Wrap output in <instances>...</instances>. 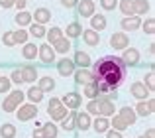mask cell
<instances>
[{
  "label": "cell",
  "instance_id": "c3c4849f",
  "mask_svg": "<svg viewBox=\"0 0 155 138\" xmlns=\"http://www.w3.org/2000/svg\"><path fill=\"white\" fill-rule=\"evenodd\" d=\"M26 4H28V0H14V6L18 8V10H24Z\"/></svg>",
  "mask_w": 155,
  "mask_h": 138
},
{
  "label": "cell",
  "instance_id": "ab89813d",
  "mask_svg": "<svg viewBox=\"0 0 155 138\" xmlns=\"http://www.w3.org/2000/svg\"><path fill=\"white\" fill-rule=\"evenodd\" d=\"M2 43H4V46H8V47L16 46V43H14V34H12V32H4V36H2Z\"/></svg>",
  "mask_w": 155,
  "mask_h": 138
},
{
  "label": "cell",
  "instance_id": "f907efd6",
  "mask_svg": "<svg viewBox=\"0 0 155 138\" xmlns=\"http://www.w3.org/2000/svg\"><path fill=\"white\" fill-rule=\"evenodd\" d=\"M143 136H145V138H153V136H155V130H153V128H149V130L145 132Z\"/></svg>",
  "mask_w": 155,
  "mask_h": 138
},
{
  "label": "cell",
  "instance_id": "e575fe53",
  "mask_svg": "<svg viewBox=\"0 0 155 138\" xmlns=\"http://www.w3.org/2000/svg\"><path fill=\"white\" fill-rule=\"evenodd\" d=\"M41 132H43L45 138H57V132H59V130H57V126L53 122H45V126L41 128Z\"/></svg>",
  "mask_w": 155,
  "mask_h": 138
},
{
  "label": "cell",
  "instance_id": "f35d334b",
  "mask_svg": "<svg viewBox=\"0 0 155 138\" xmlns=\"http://www.w3.org/2000/svg\"><path fill=\"white\" fill-rule=\"evenodd\" d=\"M87 112H88V115H96V116H98V101H96V99H91V101H88Z\"/></svg>",
  "mask_w": 155,
  "mask_h": 138
},
{
  "label": "cell",
  "instance_id": "d4e9b609",
  "mask_svg": "<svg viewBox=\"0 0 155 138\" xmlns=\"http://www.w3.org/2000/svg\"><path fill=\"white\" fill-rule=\"evenodd\" d=\"M73 63H77L79 67H88L91 65V57H88V53H84V51H75V59H73Z\"/></svg>",
  "mask_w": 155,
  "mask_h": 138
},
{
  "label": "cell",
  "instance_id": "681fc988",
  "mask_svg": "<svg viewBox=\"0 0 155 138\" xmlns=\"http://www.w3.org/2000/svg\"><path fill=\"white\" fill-rule=\"evenodd\" d=\"M0 6L2 8H12L14 6V0H0Z\"/></svg>",
  "mask_w": 155,
  "mask_h": 138
},
{
  "label": "cell",
  "instance_id": "3957f363",
  "mask_svg": "<svg viewBox=\"0 0 155 138\" xmlns=\"http://www.w3.org/2000/svg\"><path fill=\"white\" fill-rule=\"evenodd\" d=\"M22 101H24V93L22 91H12L10 95L4 99V103H2V109L6 112H14L16 109L22 105Z\"/></svg>",
  "mask_w": 155,
  "mask_h": 138
},
{
  "label": "cell",
  "instance_id": "4fadbf2b",
  "mask_svg": "<svg viewBox=\"0 0 155 138\" xmlns=\"http://www.w3.org/2000/svg\"><path fill=\"white\" fill-rule=\"evenodd\" d=\"M132 95L136 97V99H147L149 95H151V91H149L147 87H145L143 83H140V81H136V83H132Z\"/></svg>",
  "mask_w": 155,
  "mask_h": 138
},
{
  "label": "cell",
  "instance_id": "836d02e7",
  "mask_svg": "<svg viewBox=\"0 0 155 138\" xmlns=\"http://www.w3.org/2000/svg\"><path fill=\"white\" fill-rule=\"evenodd\" d=\"M110 124H112V126H114V130H120V132H122V130H126V128L130 126V124L126 122V120L122 119L120 115H116V116H114V119L110 120Z\"/></svg>",
  "mask_w": 155,
  "mask_h": 138
},
{
  "label": "cell",
  "instance_id": "8fae6325",
  "mask_svg": "<svg viewBox=\"0 0 155 138\" xmlns=\"http://www.w3.org/2000/svg\"><path fill=\"white\" fill-rule=\"evenodd\" d=\"M77 8H79V14L83 16V18H91V16L94 14V2H92V0H79Z\"/></svg>",
  "mask_w": 155,
  "mask_h": 138
},
{
  "label": "cell",
  "instance_id": "30bf717a",
  "mask_svg": "<svg viewBox=\"0 0 155 138\" xmlns=\"http://www.w3.org/2000/svg\"><path fill=\"white\" fill-rule=\"evenodd\" d=\"M91 124H92V120H91V115L88 112H77V116H75V128H79V130H88L91 128Z\"/></svg>",
  "mask_w": 155,
  "mask_h": 138
},
{
  "label": "cell",
  "instance_id": "ee69618b",
  "mask_svg": "<svg viewBox=\"0 0 155 138\" xmlns=\"http://www.w3.org/2000/svg\"><path fill=\"white\" fill-rule=\"evenodd\" d=\"M10 81H12V83H16V85H22V83H24V79H22V71H20V69H14V71H12Z\"/></svg>",
  "mask_w": 155,
  "mask_h": 138
},
{
  "label": "cell",
  "instance_id": "cb8c5ba5",
  "mask_svg": "<svg viewBox=\"0 0 155 138\" xmlns=\"http://www.w3.org/2000/svg\"><path fill=\"white\" fill-rule=\"evenodd\" d=\"M16 24H18L20 28H24V26H30L31 24V14L30 12H24V10H18V14H16Z\"/></svg>",
  "mask_w": 155,
  "mask_h": 138
},
{
  "label": "cell",
  "instance_id": "bcb514c9",
  "mask_svg": "<svg viewBox=\"0 0 155 138\" xmlns=\"http://www.w3.org/2000/svg\"><path fill=\"white\" fill-rule=\"evenodd\" d=\"M61 4H63L65 8H75L77 4H79V0H61Z\"/></svg>",
  "mask_w": 155,
  "mask_h": 138
},
{
  "label": "cell",
  "instance_id": "277c9868",
  "mask_svg": "<svg viewBox=\"0 0 155 138\" xmlns=\"http://www.w3.org/2000/svg\"><path fill=\"white\" fill-rule=\"evenodd\" d=\"M16 116H18V120H22V122H26V120H31L38 116V107H35L34 103H28V105H20L18 109H16Z\"/></svg>",
  "mask_w": 155,
  "mask_h": 138
},
{
  "label": "cell",
  "instance_id": "f1b7e54d",
  "mask_svg": "<svg viewBox=\"0 0 155 138\" xmlns=\"http://www.w3.org/2000/svg\"><path fill=\"white\" fill-rule=\"evenodd\" d=\"M45 26H43V24H38V22H35V24H31V26H30V34L31 36H34V38H45Z\"/></svg>",
  "mask_w": 155,
  "mask_h": 138
},
{
  "label": "cell",
  "instance_id": "9a60e30c",
  "mask_svg": "<svg viewBox=\"0 0 155 138\" xmlns=\"http://www.w3.org/2000/svg\"><path fill=\"white\" fill-rule=\"evenodd\" d=\"M75 81L79 85H87V83H91V81H94V77H92V71H88L87 67H81L79 71L75 73Z\"/></svg>",
  "mask_w": 155,
  "mask_h": 138
},
{
  "label": "cell",
  "instance_id": "7a4b0ae2",
  "mask_svg": "<svg viewBox=\"0 0 155 138\" xmlns=\"http://www.w3.org/2000/svg\"><path fill=\"white\" fill-rule=\"evenodd\" d=\"M47 112H49V116L53 120H61L67 116V107H65L63 103H61V99H57V97H53L49 101V107H47Z\"/></svg>",
  "mask_w": 155,
  "mask_h": 138
},
{
  "label": "cell",
  "instance_id": "5b68a950",
  "mask_svg": "<svg viewBox=\"0 0 155 138\" xmlns=\"http://www.w3.org/2000/svg\"><path fill=\"white\" fill-rule=\"evenodd\" d=\"M38 55L45 65H51V63L55 61V50H53L49 43H41V46L38 47Z\"/></svg>",
  "mask_w": 155,
  "mask_h": 138
},
{
  "label": "cell",
  "instance_id": "ac0fdd59",
  "mask_svg": "<svg viewBox=\"0 0 155 138\" xmlns=\"http://www.w3.org/2000/svg\"><path fill=\"white\" fill-rule=\"evenodd\" d=\"M20 71H22V79L28 81V83H34V81L38 79V69L34 65H24Z\"/></svg>",
  "mask_w": 155,
  "mask_h": 138
},
{
  "label": "cell",
  "instance_id": "83f0119b",
  "mask_svg": "<svg viewBox=\"0 0 155 138\" xmlns=\"http://www.w3.org/2000/svg\"><path fill=\"white\" fill-rule=\"evenodd\" d=\"M0 136L2 138H16V126L10 122H4L0 126Z\"/></svg>",
  "mask_w": 155,
  "mask_h": 138
},
{
  "label": "cell",
  "instance_id": "ba28073f",
  "mask_svg": "<svg viewBox=\"0 0 155 138\" xmlns=\"http://www.w3.org/2000/svg\"><path fill=\"white\" fill-rule=\"evenodd\" d=\"M81 95L77 91H71V93H67V95L63 97V99H61V103L65 105V107L67 109H71V111H77V109L81 107Z\"/></svg>",
  "mask_w": 155,
  "mask_h": 138
},
{
  "label": "cell",
  "instance_id": "2e32d148",
  "mask_svg": "<svg viewBox=\"0 0 155 138\" xmlns=\"http://www.w3.org/2000/svg\"><path fill=\"white\" fill-rule=\"evenodd\" d=\"M81 36H83L84 43H88V46H98V43H100V36H98V32H96V30H92V28L84 30Z\"/></svg>",
  "mask_w": 155,
  "mask_h": 138
},
{
  "label": "cell",
  "instance_id": "7dc6e473",
  "mask_svg": "<svg viewBox=\"0 0 155 138\" xmlns=\"http://www.w3.org/2000/svg\"><path fill=\"white\" fill-rule=\"evenodd\" d=\"M106 138H122V134H120V130H106Z\"/></svg>",
  "mask_w": 155,
  "mask_h": 138
},
{
  "label": "cell",
  "instance_id": "7c38bea8",
  "mask_svg": "<svg viewBox=\"0 0 155 138\" xmlns=\"http://www.w3.org/2000/svg\"><path fill=\"white\" fill-rule=\"evenodd\" d=\"M57 71H59V75L67 77V75H73V71H75V63H73V59H59V63H57Z\"/></svg>",
  "mask_w": 155,
  "mask_h": 138
},
{
  "label": "cell",
  "instance_id": "5bb4252c",
  "mask_svg": "<svg viewBox=\"0 0 155 138\" xmlns=\"http://www.w3.org/2000/svg\"><path fill=\"white\" fill-rule=\"evenodd\" d=\"M120 26L124 28V30H137V28L141 26V20H140V16H136V14H132V16H126L124 20L120 22Z\"/></svg>",
  "mask_w": 155,
  "mask_h": 138
},
{
  "label": "cell",
  "instance_id": "4316f807",
  "mask_svg": "<svg viewBox=\"0 0 155 138\" xmlns=\"http://www.w3.org/2000/svg\"><path fill=\"white\" fill-rule=\"evenodd\" d=\"M81 34H83V28H81L79 22H71V24L67 26V38L75 40V38H79Z\"/></svg>",
  "mask_w": 155,
  "mask_h": 138
},
{
  "label": "cell",
  "instance_id": "6da1fadb",
  "mask_svg": "<svg viewBox=\"0 0 155 138\" xmlns=\"http://www.w3.org/2000/svg\"><path fill=\"white\" fill-rule=\"evenodd\" d=\"M92 77L94 83H106L108 87H112L116 91L126 79V65L120 57L116 55H106V57L98 59L92 67Z\"/></svg>",
  "mask_w": 155,
  "mask_h": 138
},
{
  "label": "cell",
  "instance_id": "7402d4cb",
  "mask_svg": "<svg viewBox=\"0 0 155 138\" xmlns=\"http://www.w3.org/2000/svg\"><path fill=\"white\" fill-rule=\"evenodd\" d=\"M120 116L130 124V126H132V124L136 122V119H137L136 111H134V109H130V107H122V109H120Z\"/></svg>",
  "mask_w": 155,
  "mask_h": 138
},
{
  "label": "cell",
  "instance_id": "74e56055",
  "mask_svg": "<svg viewBox=\"0 0 155 138\" xmlns=\"http://www.w3.org/2000/svg\"><path fill=\"white\" fill-rule=\"evenodd\" d=\"M120 10H122V14H126V16H132V14H134L132 0H120Z\"/></svg>",
  "mask_w": 155,
  "mask_h": 138
},
{
  "label": "cell",
  "instance_id": "1f68e13d",
  "mask_svg": "<svg viewBox=\"0 0 155 138\" xmlns=\"http://www.w3.org/2000/svg\"><path fill=\"white\" fill-rule=\"evenodd\" d=\"M28 99H30L31 103H35V105H38L39 101L43 99V91H41L39 87H31L30 91H28Z\"/></svg>",
  "mask_w": 155,
  "mask_h": 138
},
{
  "label": "cell",
  "instance_id": "8d00e7d4",
  "mask_svg": "<svg viewBox=\"0 0 155 138\" xmlns=\"http://www.w3.org/2000/svg\"><path fill=\"white\" fill-rule=\"evenodd\" d=\"M14 34V43H26L28 42V32L26 30H16V32H12Z\"/></svg>",
  "mask_w": 155,
  "mask_h": 138
},
{
  "label": "cell",
  "instance_id": "8992f818",
  "mask_svg": "<svg viewBox=\"0 0 155 138\" xmlns=\"http://www.w3.org/2000/svg\"><path fill=\"white\" fill-rule=\"evenodd\" d=\"M122 61H124V65L126 67H134V65H137L140 63V51L136 50V47H126L124 50V55H122Z\"/></svg>",
  "mask_w": 155,
  "mask_h": 138
},
{
  "label": "cell",
  "instance_id": "44dd1931",
  "mask_svg": "<svg viewBox=\"0 0 155 138\" xmlns=\"http://www.w3.org/2000/svg\"><path fill=\"white\" fill-rule=\"evenodd\" d=\"M31 18H35V22H38V24H47L51 20V12L47 10V8H38L35 14L31 16Z\"/></svg>",
  "mask_w": 155,
  "mask_h": 138
},
{
  "label": "cell",
  "instance_id": "7bdbcfd3",
  "mask_svg": "<svg viewBox=\"0 0 155 138\" xmlns=\"http://www.w3.org/2000/svg\"><path fill=\"white\" fill-rule=\"evenodd\" d=\"M10 85H12V81L8 79V77L0 75V93H4V91H10Z\"/></svg>",
  "mask_w": 155,
  "mask_h": 138
},
{
  "label": "cell",
  "instance_id": "603a6c76",
  "mask_svg": "<svg viewBox=\"0 0 155 138\" xmlns=\"http://www.w3.org/2000/svg\"><path fill=\"white\" fill-rule=\"evenodd\" d=\"M53 50H55L57 53H63L65 55L69 50H71V42H69L67 38H59L55 43H53Z\"/></svg>",
  "mask_w": 155,
  "mask_h": 138
},
{
  "label": "cell",
  "instance_id": "60d3db41",
  "mask_svg": "<svg viewBox=\"0 0 155 138\" xmlns=\"http://www.w3.org/2000/svg\"><path fill=\"white\" fill-rule=\"evenodd\" d=\"M143 32H145V34H149V36H153V32H155V20H153V18L145 20V24H143Z\"/></svg>",
  "mask_w": 155,
  "mask_h": 138
},
{
  "label": "cell",
  "instance_id": "d6986e66",
  "mask_svg": "<svg viewBox=\"0 0 155 138\" xmlns=\"http://www.w3.org/2000/svg\"><path fill=\"white\" fill-rule=\"evenodd\" d=\"M91 28H92V30H96V32L104 30V28H106V16H102V14H92L91 16Z\"/></svg>",
  "mask_w": 155,
  "mask_h": 138
},
{
  "label": "cell",
  "instance_id": "816d5d0a",
  "mask_svg": "<svg viewBox=\"0 0 155 138\" xmlns=\"http://www.w3.org/2000/svg\"><path fill=\"white\" fill-rule=\"evenodd\" d=\"M34 138H45V136H43L41 130H34Z\"/></svg>",
  "mask_w": 155,
  "mask_h": 138
},
{
  "label": "cell",
  "instance_id": "f5cc1de1",
  "mask_svg": "<svg viewBox=\"0 0 155 138\" xmlns=\"http://www.w3.org/2000/svg\"><path fill=\"white\" fill-rule=\"evenodd\" d=\"M141 138H145V136H141Z\"/></svg>",
  "mask_w": 155,
  "mask_h": 138
},
{
  "label": "cell",
  "instance_id": "d6a6232c",
  "mask_svg": "<svg viewBox=\"0 0 155 138\" xmlns=\"http://www.w3.org/2000/svg\"><path fill=\"white\" fill-rule=\"evenodd\" d=\"M38 87L41 89L43 93L53 91V89H55V81H53L51 77H41V79H39V85H38Z\"/></svg>",
  "mask_w": 155,
  "mask_h": 138
},
{
  "label": "cell",
  "instance_id": "f546056e",
  "mask_svg": "<svg viewBox=\"0 0 155 138\" xmlns=\"http://www.w3.org/2000/svg\"><path fill=\"white\" fill-rule=\"evenodd\" d=\"M83 93H84V97H88V99H96V97L100 95V93H98V87H96L94 81H91V83L84 85V91Z\"/></svg>",
  "mask_w": 155,
  "mask_h": 138
},
{
  "label": "cell",
  "instance_id": "b9f144b4",
  "mask_svg": "<svg viewBox=\"0 0 155 138\" xmlns=\"http://www.w3.org/2000/svg\"><path fill=\"white\" fill-rule=\"evenodd\" d=\"M100 6L104 8V10H108V12H112L114 8L118 6V0H100Z\"/></svg>",
  "mask_w": 155,
  "mask_h": 138
},
{
  "label": "cell",
  "instance_id": "e0dca14e",
  "mask_svg": "<svg viewBox=\"0 0 155 138\" xmlns=\"http://www.w3.org/2000/svg\"><path fill=\"white\" fill-rule=\"evenodd\" d=\"M91 126H94V130L98 132V134H102V132H106L110 128V120H108V116L98 115V116H96V120L91 124Z\"/></svg>",
  "mask_w": 155,
  "mask_h": 138
},
{
  "label": "cell",
  "instance_id": "52a82bcc",
  "mask_svg": "<svg viewBox=\"0 0 155 138\" xmlns=\"http://www.w3.org/2000/svg\"><path fill=\"white\" fill-rule=\"evenodd\" d=\"M128 43H130V38L124 32H116V34L110 36V46H112L114 50H126Z\"/></svg>",
  "mask_w": 155,
  "mask_h": 138
},
{
  "label": "cell",
  "instance_id": "f6af8a7d",
  "mask_svg": "<svg viewBox=\"0 0 155 138\" xmlns=\"http://www.w3.org/2000/svg\"><path fill=\"white\" fill-rule=\"evenodd\" d=\"M143 85L149 89V91H153V87H155V75H153V71L145 75V83H143Z\"/></svg>",
  "mask_w": 155,
  "mask_h": 138
},
{
  "label": "cell",
  "instance_id": "ffe728a7",
  "mask_svg": "<svg viewBox=\"0 0 155 138\" xmlns=\"http://www.w3.org/2000/svg\"><path fill=\"white\" fill-rule=\"evenodd\" d=\"M132 8L136 16H141L145 12H149V2L147 0H132Z\"/></svg>",
  "mask_w": 155,
  "mask_h": 138
},
{
  "label": "cell",
  "instance_id": "9c48e42d",
  "mask_svg": "<svg viewBox=\"0 0 155 138\" xmlns=\"http://www.w3.org/2000/svg\"><path fill=\"white\" fill-rule=\"evenodd\" d=\"M153 109H155L153 99H141L140 103H137V107H136V115H140V116H149V115L153 112Z\"/></svg>",
  "mask_w": 155,
  "mask_h": 138
},
{
  "label": "cell",
  "instance_id": "4dcf8cb0",
  "mask_svg": "<svg viewBox=\"0 0 155 138\" xmlns=\"http://www.w3.org/2000/svg\"><path fill=\"white\" fill-rule=\"evenodd\" d=\"M24 57L26 59H35V55H38V47H35V43H24V50H22Z\"/></svg>",
  "mask_w": 155,
  "mask_h": 138
},
{
  "label": "cell",
  "instance_id": "484cf974",
  "mask_svg": "<svg viewBox=\"0 0 155 138\" xmlns=\"http://www.w3.org/2000/svg\"><path fill=\"white\" fill-rule=\"evenodd\" d=\"M75 116H77V111H73L69 116L61 119V126H63V130H67V132H73V130H75Z\"/></svg>",
  "mask_w": 155,
  "mask_h": 138
},
{
  "label": "cell",
  "instance_id": "d590c367",
  "mask_svg": "<svg viewBox=\"0 0 155 138\" xmlns=\"http://www.w3.org/2000/svg\"><path fill=\"white\" fill-rule=\"evenodd\" d=\"M45 36H47V42L49 43H55L59 38H63V32H61V28H51L49 32H45Z\"/></svg>",
  "mask_w": 155,
  "mask_h": 138
}]
</instances>
